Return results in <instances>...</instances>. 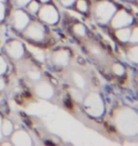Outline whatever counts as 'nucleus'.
Segmentation results:
<instances>
[{"label":"nucleus","mask_w":138,"mask_h":146,"mask_svg":"<svg viewBox=\"0 0 138 146\" xmlns=\"http://www.w3.org/2000/svg\"><path fill=\"white\" fill-rule=\"evenodd\" d=\"M5 69H6V64H5L4 61H3L1 58H0V74L4 72Z\"/></svg>","instance_id":"9d476101"},{"label":"nucleus","mask_w":138,"mask_h":146,"mask_svg":"<svg viewBox=\"0 0 138 146\" xmlns=\"http://www.w3.org/2000/svg\"><path fill=\"white\" fill-rule=\"evenodd\" d=\"M28 35L35 40H40L43 38V30L39 25L33 24L28 31Z\"/></svg>","instance_id":"7ed1b4c3"},{"label":"nucleus","mask_w":138,"mask_h":146,"mask_svg":"<svg viewBox=\"0 0 138 146\" xmlns=\"http://www.w3.org/2000/svg\"><path fill=\"white\" fill-rule=\"evenodd\" d=\"M17 1H18L19 5H26L29 1V0H17Z\"/></svg>","instance_id":"f8f14e48"},{"label":"nucleus","mask_w":138,"mask_h":146,"mask_svg":"<svg viewBox=\"0 0 138 146\" xmlns=\"http://www.w3.org/2000/svg\"><path fill=\"white\" fill-rule=\"evenodd\" d=\"M29 77H30L31 79H33V80H37V79L40 78V73L38 71H30L28 73Z\"/></svg>","instance_id":"1a4fd4ad"},{"label":"nucleus","mask_w":138,"mask_h":146,"mask_svg":"<svg viewBox=\"0 0 138 146\" xmlns=\"http://www.w3.org/2000/svg\"><path fill=\"white\" fill-rule=\"evenodd\" d=\"M14 20H15V26L17 29H23L26 27V25L28 24V18L24 13L22 11H16L14 13Z\"/></svg>","instance_id":"f03ea898"},{"label":"nucleus","mask_w":138,"mask_h":146,"mask_svg":"<svg viewBox=\"0 0 138 146\" xmlns=\"http://www.w3.org/2000/svg\"><path fill=\"white\" fill-rule=\"evenodd\" d=\"M0 127H1V119H0ZM0 137H1V134H0Z\"/></svg>","instance_id":"2eb2a0df"},{"label":"nucleus","mask_w":138,"mask_h":146,"mask_svg":"<svg viewBox=\"0 0 138 146\" xmlns=\"http://www.w3.org/2000/svg\"><path fill=\"white\" fill-rule=\"evenodd\" d=\"M1 1H4V0H0V2H1Z\"/></svg>","instance_id":"dca6fc26"},{"label":"nucleus","mask_w":138,"mask_h":146,"mask_svg":"<svg viewBox=\"0 0 138 146\" xmlns=\"http://www.w3.org/2000/svg\"><path fill=\"white\" fill-rule=\"evenodd\" d=\"M4 86H5V84H4V81H3L1 78H0V90L4 88Z\"/></svg>","instance_id":"ddd939ff"},{"label":"nucleus","mask_w":138,"mask_h":146,"mask_svg":"<svg viewBox=\"0 0 138 146\" xmlns=\"http://www.w3.org/2000/svg\"><path fill=\"white\" fill-rule=\"evenodd\" d=\"M29 50H30L32 53L34 54V56H36L38 59L41 60V61H43V59H44V54H43L42 51L39 50V49L34 48H29Z\"/></svg>","instance_id":"0eeeda50"},{"label":"nucleus","mask_w":138,"mask_h":146,"mask_svg":"<svg viewBox=\"0 0 138 146\" xmlns=\"http://www.w3.org/2000/svg\"><path fill=\"white\" fill-rule=\"evenodd\" d=\"M40 16L44 21L48 23H54L57 21V13L54 11V9L49 6H46L41 10Z\"/></svg>","instance_id":"f257e3e1"},{"label":"nucleus","mask_w":138,"mask_h":146,"mask_svg":"<svg viewBox=\"0 0 138 146\" xmlns=\"http://www.w3.org/2000/svg\"><path fill=\"white\" fill-rule=\"evenodd\" d=\"M2 130L5 135H9V134H11V131H13V125L11 124L10 121H5L4 123L2 125Z\"/></svg>","instance_id":"423d86ee"},{"label":"nucleus","mask_w":138,"mask_h":146,"mask_svg":"<svg viewBox=\"0 0 138 146\" xmlns=\"http://www.w3.org/2000/svg\"><path fill=\"white\" fill-rule=\"evenodd\" d=\"M3 16H4V7L0 2V20L3 18Z\"/></svg>","instance_id":"9b49d317"},{"label":"nucleus","mask_w":138,"mask_h":146,"mask_svg":"<svg viewBox=\"0 0 138 146\" xmlns=\"http://www.w3.org/2000/svg\"><path fill=\"white\" fill-rule=\"evenodd\" d=\"M36 92L38 95L42 96V97H49V96H51V88L46 84H38V86L36 87Z\"/></svg>","instance_id":"39448f33"},{"label":"nucleus","mask_w":138,"mask_h":146,"mask_svg":"<svg viewBox=\"0 0 138 146\" xmlns=\"http://www.w3.org/2000/svg\"><path fill=\"white\" fill-rule=\"evenodd\" d=\"M8 52L11 54V56L14 58H19L21 57L23 53V48L22 46L20 45L18 42H13L10 45V48L8 46Z\"/></svg>","instance_id":"20e7f679"},{"label":"nucleus","mask_w":138,"mask_h":146,"mask_svg":"<svg viewBox=\"0 0 138 146\" xmlns=\"http://www.w3.org/2000/svg\"><path fill=\"white\" fill-rule=\"evenodd\" d=\"M40 1H42V2H46V1H48V0H40Z\"/></svg>","instance_id":"4468645a"},{"label":"nucleus","mask_w":138,"mask_h":146,"mask_svg":"<svg viewBox=\"0 0 138 146\" xmlns=\"http://www.w3.org/2000/svg\"><path fill=\"white\" fill-rule=\"evenodd\" d=\"M28 9H29V11H32V13H36V11L39 10V4L35 1L31 2V4L28 6Z\"/></svg>","instance_id":"6e6552de"}]
</instances>
